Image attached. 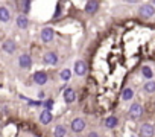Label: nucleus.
Returning a JSON list of instances; mask_svg holds the SVG:
<instances>
[{"instance_id":"nucleus-1","label":"nucleus","mask_w":155,"mask_h":137,"mask_svg":"<svg viewBox=\"0 0 155 137\" xmlns=\"http://www.w3.org/2000/svg\"><path fill=\"white\" fill-rule=\"evenodd\" d=\"M85 126H87L85 125V120L81 119V117H76V119L71 120V131L73 132H81V131H84Z\"/></svg>"},{"instance_id":"nucleus-2","label":"nucleus","mask_w":155,"mask_h":137,"mask_svg":"<svg viewBox=\"0 0 155 137\" xmlns=\"http://www.w3.org/2000/svg\"><path fill=\"white\" fill-rule=\"evenodd\" d=\"M155 134V129H153V125L150 123H143L141 128H140V137H153Z\"/></svg>"},{"instance_id":"nucleus-3","label":"nucleus","mask_w":155,"mask_h":137,"mask_svg":"<svg viewBox=\"0 0 155 137\" xmlns=\"http://www.w3.org/2000/svg\"><path fill=\"white\" fill-rule=\"evenodd\" d=\"M140 15L144 18H149V17L155 15V8L152 5H143V6H140Z\"/></svg>"},{"instance_id":"nucleus-4","label":"nucleus","mask_w":155,"mask_h":137,"mask_svg":"<svg viewBox=\"0 0 155 137\" xmlns=\"http://www.w3.org/2000/svg\"><path fill=\"white\" fill-rule=\"evenodd\" d=\"M141 114H143V107L140 104H132L129 108V116L132 119H138V117H141Z\"/></svg>"},{"instance_id":"nucleus-5","label":"nucleus","mask_w":155,"mask_h":137,"mask_svg":"<svg viewBox=\"0 0 155 137\" xmlns=\"http://www.w3.org/2000/svg\"><path fill=\"white\" fill-rule=\"evenodd\" d=\"M53 37H55V34H53V29L52 28H44L41 31V40L44 43H52L53 41Z\"/></svg>"},{"instance_id":"nucleus-6","label":"nucleus","mask_w":155,"mask_h":137,"mask_svg":"<svg viewBox=\"0 0 155 137\" xmlns=\"http://www.w3.org/2000/svg\"><path fill=\"white\" fill-rule=\"evenodd\" d=\"M43 62L47 64V65H55L58 62V55L55 52H47L44 56H43Z\"/></svg>"},{"instance_id":"nucleus-7","label":"nucleus","mask_w":155,"mask_h":137,"mask_svg":"<svg viewBox=\"0 0 155 137\" xmlns=\"http://www.w3.org/2000/svg\"><path fill=\"white\" fill-rule=\"evenodd\" d=\"M18 64H20L21 68H31V65H32V58H31V55H28V53L20 55Z\"/></svg>"},{"instance_id":"nucleus-8","label":"nucleus","mask_w":155,"mask_h":137,"mask_svg":"<svg viewBox=\"0 0 155 137\" xmlns=\"http://www.w3.org/2000/svg\"><path fill=\"white\" fill-rule=\"evenodd\" d=\"M99 9V0H90L85 5V12L87 14H96V11Z\"/></svg>"},{"instance_id":"nucleus-9","label":"nucleus","mask_w":155,"mask_h":137,"mask_svg":"<svg viewBox=\"0 0 155 137\" xmlns=\"http://www.w3.org/2000/svg\"><path fill=\"white\" fill-rule=\"evenodd\" d=\"M74 73L79 75V76H84L87 73V64L84 61H76V64H74Z\"/></svg>"},{"instance_id":"nucleus-10","label":"nucleus","mask_w":155,"mask_h":137,"mask_svg":"<svg viewBox=\"0 0 155 137\" xmlns=\"http://www.w3.org/2000/svg\"><path fill=\"white\" fill-rule=\"evenodd\" d=\"M34 82L38 85H44L47 82V73L44 72H35L34 73Z\"/></svg>"},{"instance_id":"nucleus-11","label":"nucleus","mask_w":155,"mask_h":137,"mask_svg":"<svg viewBox=\"0 0 155 137\" xmlns=\"http://www.w3.org/2000/svg\"><path fill=\"white\" fill-rule=\"evenodd\" d=\"M64 101H65L67 104H71V102L76 101V93H74V90H73L71 87H67V89L64 90Z\"/></svg>"},{"instance_id":"nucleus-12","label":"nucleus","mask_w":155,"mask_h":137,"mask_svg":"<svg viewBox=\"0 0 155 137\" xmlns=\"http://www.w3.org/2000/svg\"><path fill=\"white\" fill-rule=\"evenodd\" d=\"M52 119H53V114H52L50 110H44V111H41V114H40V122H41V123L47 125V123L52 122Z\"/></svg>"},{"instance_id":"nucleus-13","label":"nucleus","mask_w":155,"mask_h":137,"mask_svg":"<svg viewBox=\"0 0 155 137\" xmlns=\"http://www.w3.org/2000/svg\"><path fill=\"white\" fill-rule=\"evenodd\" d=\"M3 50L6 52V53H14L15 52V49H17V44H15V41L14 40H6L5 43H3Z\"/></svg>"},{"instance_id":"nucleus-14","label":"nucleus","mask_w":155,"mask_h":137,"mask_svg":"<svg viewBox=\"0 0 155 137\" xmlns=\"http://www.w3.org/2000/svg\"><path fill=\"white\" fill-rule=\"evenodd\" d=\"M9 20H11V12H9V9L5 8V6H2V8H0V22L6 23V22H9Z\"/></svg>"},{"instance_id":"nucleus-15","label":"nucleus","mask_w":155,"mask_h":137,"mask_svg":"<svg viewBox=\"0 0 155 137\" xmlns=\"http://www.w3.org/2000/svg\"><path fill=\"white\" fill-rule=\"evenodd\" d=\"M17 26H18L20 29H26V28L29 26V20H28V17H26L25 14H21V15L17 17Z\"/></svg>"},{"instance_id":"nucleus-16","label":"nucleus","mask_w":155,"mask_h":137,"mask_svg":"<svg viewBox=\"0 0 155 137\" xmlns=\"http://www.w3.org/2000/svg\"><path fill=\"white\" fill-rule=\"evenodd\" d=\"M117 123H119V120H117V117H114V116H110V117H107V120H105V126L107 128H116L117 126Z\"/></svg>"},{"instance_id":"nucleus-17","label":"nucleus","mask_w":155,"mask_h":137,"mask_svg":"<svg viewBox=\"0 0 155 137\" xmlns=\"http://www.w3.org/2000/svg\"><path fill=\"white\" fill-rule=\"evenodd\" d=\"M65 132H67L65 126L64 125H58L55 128V131H53V137H65Z\"/></svg>"},{"instance_id":"nucleus-18","label":"nucleus","mask_w":155,"mask_h":137,"mask_svg":"<svg viewBox=\"0 0 155 137\" xmlns=\"http://www.w3.org/2000/svg\"><path fill=\"white\" fill-rule=\"evenodd\" d=\"M132 96H134L132 89H125V90H123V93H122V99H123V101H131V99H132Z\"/></svg>"},{"instance_id":"nucleus-19","label":"nucleus","mask_w":155,"mask_h":137,"mask_svg":"<svg viewBox=\"0 0 155 137\" xmlns=\"http://www.w3.org/2000/svg\"><path fill=\"white\" fill-rule=\"evenodd\" d=\"M20 8H21L23 14H28V12H29V9H31V0H21Z\"/></svg>"},{"instance_id":"nucleus-20","label":"nucleus","mask_w":155,"mask_h":137,"mask_svg":"<svg viewBox=\"0 0 155 137\" xmlns=\"http://www.w3.org/2000/svg\"><path fill=\"white\" fill-rule=\"evenodd\" d=\"M143 89H144L146 93H155V81H149V82H146Z\"/></svg>"},{"instance_id":"nucleus-21","label":"nucleus","mask_w":155,"mask_h":137,"mask_svg":"<svg viewBox=\"0 0 155 137\" xmlns=\"http://www.w3.org/2000/svg\"><path fill=\"white\" fill-rule=\"evenodd\" d=\"M59 78H61L62 81H68V79L71 78V72L68 70V68H64V70L59 73Z\"/></svg>"},{"instance_id":"nucleus-22","label":"nucleus","mask_w":155,"mask_h":137,"mask_svg":"<svg viewBox=\"0 0 155 137\" xmlns=\"http://www.w3.org/2000/svg\"><path fill=\"white\" fill-rule=\"evenodd\" d=\"M141 73H143V76H144L146 79H150V78H152V70H150V67H147V65H144V67L141 68Z\"/></svg>"},{"instance_id":"nucleus-23","label":"nucleus","mask_w":155,"mask_h":137,"mask_svg":"<svg viewBox=\"0 0 155 137\" xmlns=\"http://www.w3.org/2000/svg\"><path fill=\"white\" fill-rule=\"evenodd\" d=\"M41 105H44V107H46V110H50V111H52V107H53V101H52V99H47V101L41 102Z\"/></svg>"},{"instance_id":"nucleus-24","label":"nucleus","mask_w":155,"mask_h":137,"mask_svg":"<svg viewBox=\"0 0 155 137\" xmlns=\"http://www.w3.org/2000/svg\"><path fill=\"white\" fill-rule=\"evenodd\" d=\"M59 14H61V6L58 5V6H56V11H55V15H53V18H58V17H59Z\"/></svg>"},{"instance_id":"nucleus-25","label":"nucleus","mask_w":155,"mask_h":137,"mask_svg":"<svg viewBox=\"0 0 155 137\" xmlns=\"http://www.w3.org/2000/svg\"><path fill=\"white\" fill-rule=\"evenodd\" d=\"M87 137H101V135H99L97 132H94V131H93V132H90V134H88Z\"/></svg>"},{"instance_id":"nucleus-26","label":"nucleus","mask_w":155,"mask_h":137,"mask_svg":"<svg viewBox=\"0 0 155 137\" xmlns=\"http://www.w3.org/2000/svg\"><path fill=\"white\" fill-rule=\"evenodd\" d=\"M126 2H128V3H137L138 0H126Z\"/></svg>"},{"instance_id":"nucleus-27","label":"nucleus","mask_w":155,"mask_h":137,"mask_svg":"<svg viewBox=\"0 0 155 137\" xmlns=\"http://www.w3.org/2000/svg\"><path fill=\"white\" fill-rule=\"evenodd\" d=\"M152 3H153V5H152V6H153V8H155V0H152Z\"/></svg>"}]
</instances>
